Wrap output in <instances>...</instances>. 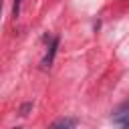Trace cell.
Wrapping results in <instances>:
<instances>
[{"instance_id": "2", "label": "cell", "mask_w": 129, "mask_h": 129, "mask_svg": "<svg viewBox=\"0 0 129 129\" xmlns=\"http://www.w3.org/2000/svg\"><path fill=\"white\" fill-rule=\"evenodd\" d=\"M56 46H58V38H54V40H52L50 50H48V54L44 56V64H50V62H52V56H54V52H56Z\"/></svg>"}, {"instance_id": "6", "label": "cell", "mask_w": 129, "mask_h": 129, "mask_svg": "<svg viewBox=\"0 0 129 129\" xmlns=\"http://www.w3.org/2000/svg\"><path fill=\"white\" fill-rule=\"evenodd\" d=\"M20 2H22V0H14V16H18V8H20Z\"/></svg>"}, {"instance_id": "5", "label": "cell", "mask_w": 129, "mask_h": 129, "mask_svg": "<svg viewBox=\"0 0 129 129\" xmlns=\"http://www.w3.org/2000/svg\"><path fill=\"white\" fill-rule=\"evenodd\" d=\"M30 109H32V103H24V105L20 107V115H22V117H26Z\"/></svg>"}, {"instance_id": "4", "label": "cell", "mask_w": 129, "mask_h": 129, "mask_svg": "<svg viewBox=\"0 0 129 129\" xmlns=\"http://www.w3.org/2000/svg\"><path fill=\"white\" fill-rule=\"evenodd\" d=\"M117 123L121 129H129V115H123V117H117Z\"/></svg>"}, {"instance_id": "7", "label": "cell", "mask_w": 129, "mask_h": 129, "mask_svg": "<svg viewBox=\"0 0 129 129\" xmlns=\"http://www.w3.org/2000/svg\"><path fill=\"white\" fill-rule=\"evenodd\" d=\"M14 129H22V127H14Z\"/></svg>"}, {"instance_id": "1", "label": "cell", "mask_w": 129, "mask_h": 129, "mask_svg": "<svg viewBox=\"0 0 129 129\" xmlns=\"http://www.w3.org/2000/svg\"><path fill=\"white\" fill-rule=\"evenodd\" d=\"M75 125H77V119H73V117H60L54 123H50L48 129H75Z\"/></svg>"}, {"instance_id": "3", "label": "cell", "mask_w": 129, "mask_h": 129, "mask_svg": "<svg viewBox=\"0 0 129 129\" xmlns=\"http://www.w3.org/2000/svg\"><path fill=\"white\" fill-rule=\"evenodd\" d=\"M117 115H119V117H123V115H129V101H125L123 105H119V109H117Z\"/></svg>"}]
</instances>
